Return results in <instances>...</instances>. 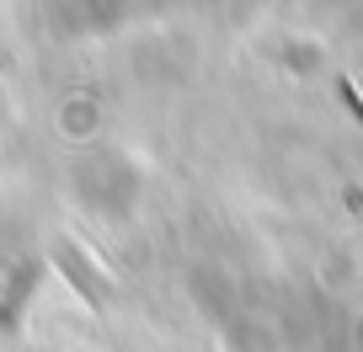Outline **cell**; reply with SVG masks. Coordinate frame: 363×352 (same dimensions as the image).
I'll return each mask as SVG.
<instances>
[{"label":"cell","mask_w":363,"mask_h":352,"mask_svg":"<svg viewBox=\"0 0 363 352\" xmlns=\"http://www.w3.org/2000/svg\"><path fill=\"white\" fill-rule=\"evenodd\" d=\"M337 91H342V102H347V113L358 118V128H363V96H358V86H352V80H337Z\"/></svg>","instance_id":"cell-1"}]
</instances>
